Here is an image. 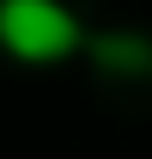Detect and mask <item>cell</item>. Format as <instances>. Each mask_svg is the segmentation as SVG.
Instances as JSON below:
<instances>
[{
    "instance_id": "6da1fadb",
    "label": "cell",
    "mask_w": 152,
    "mask_h": 159,
    "mask_svg": "<svg viewBox=\"0 0 152 159\" xmlns=\"http://www.w3.org/2000/svg\"><path fill=\"white\" fill-rule=\"evenodd\" d=\"M85 43V25L61 6V0H0V49L24 67H49L67 61Z\"/></svg>"
}]
</instances>
